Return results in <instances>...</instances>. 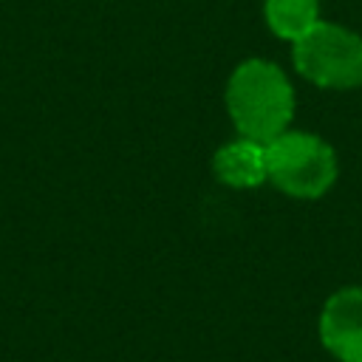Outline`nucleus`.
I'll list each match as a JSON object with an SVG mask.
<instances>
[{
  "label": "nucleus",
  "mask_w": 362,
  "mask_h": 362,
  "mask_svg": "<svg viewBox=\"0 0 362 362\" xmlns=\"http://www.w3.org/2000/svg\"><path fill=\"white\" fill-rule=\"evenodd\" d=\"M266 173L291 198H320L337 181V156L314 133L283 130L266 141Z\"/></svg>",
  "instance_id": "f03ea898"
},
{
  "label": "nucleus",
  "mask_w": 362,
  "mask_h": 362,
  "mask_svg": "<svg viewBox=\"0 0 362 362\" xmlns=\"http://www.w3.org/2000/svg\"><path fill=\"white\" fill-rule=\"evenodd\" d=\"M263 14L269 28L288 42H297L320 23V3L317 0H266Z\"/></svg>",
  "instance_id": "423d86ee"
},
{
  "label": "nucleus",
  "mask_w": 362,
  "mask_h": 362,
  "mask_svg": "<svg viewBox=\"0 0 362 362\" xmlns=\"http://www.w3.org/2000/svg\"><path fill=\"white\" fill-rule=\"evenodd\" d=\"M226 107L240 136L272 141L294 116V90L286 74L266 59H246L226 85Z\"/></svg>",
  "instance_id": "f257e3e1"
},
{
  "label": "nucleus",
  "mask_w": 362,
  "mask_h": 362,
  "mask_svg": "<svg viewBox=\"0 0 362 362\" xmlns=\"http://www.w3.org/2000/svg\"><path fill=\"white\" fill-rule=\"evenodd\" d=\"M320 339L339 362H362V286L339 288L325 300Z\"/></svg>",
  "instance_id": "20e7f679"
},
{
  "label": "nucleus",
  "mask_w": 362,
  "mask_h": 362,
  "mask_svg": "<svg viewBox=\"0 0 362 362\" xmlns=\"http://www.w3.org/2000/svg\"><path fill=\"white\" fill-rule=\"evenodd\" d=\"M212 170H215V178L221 184L240 187V189L257 187L269 178V173H266V144L240 136V139L218 147V153L212 158Z\"/></svg>",
  "instance_id": "39448f33"
},
{
  "label": "nucleus",
  "mask_w": 362,
  "mask_h": 362,
  "mask_svg": "<svg viewBox=\"0 0 362 362\" xmlns=\"http://www.w3.org/2000/svg\"><path fill=\"white\" fill-rule=\"evenodd\" d=\"M294 45V68L320 88H362V37L337 23H317Z\"/></svg>",
  "instance_id": "7ed1b4c3"
}]
</instances>
